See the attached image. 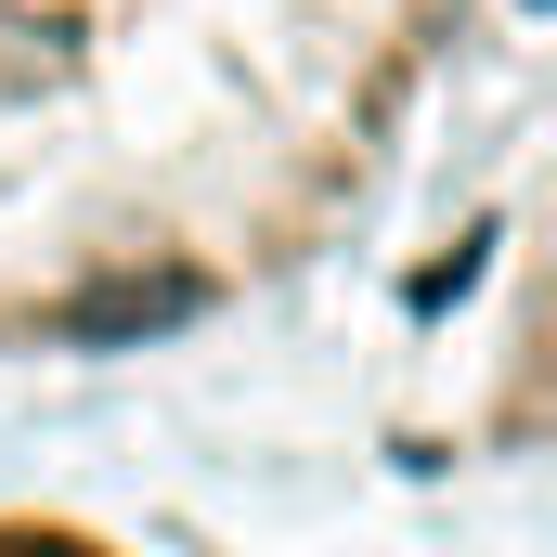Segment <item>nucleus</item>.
Segmentation results:
<instances>
[{
	"label": "nucleus",
	"instance_id": "1",
	"mask_svg": "<svg viewBox=\"0 0 557 557\" xmlns=\"http://www.w3.org/2000/svg\"><path fill=\"white\" fill-rule=\"evenodd\" d=\"M480 0H0V363H104L311 273Z\"/></svg>",
	"mask_w": 557,
	"mask_h": 557
},
{
	"label": "nucleus",
	"instance_id": "2",
	"mask_svg": "<svg viewBox=\"0 0 557 557\" xmlns=\"http://www.w3.org/2000/svg\"><path fill=\"white\" fill-rule=\"evenodd\" d=\"M0 557H131V545H104L78 519H39V506H0Z\"/></svg>",
	"mask_w": 557,
	"mask_h": 557
}]
</instances>
